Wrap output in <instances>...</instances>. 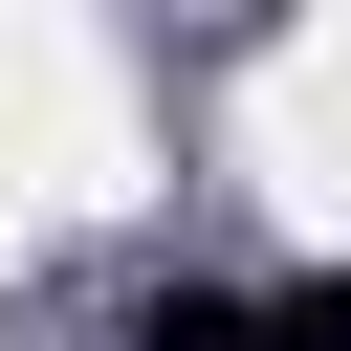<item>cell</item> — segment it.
<instances>
[{"mask_svg": "<svg viewBox=\"0 0 351 351\" xmlns=\"http://www.w3.org/2000/svg\"><path fill=\"white\" fill-rule=\"evenodd\" d=\"M110 329H132V351H263V285H197V263H154Z\"/></svg>", "mask_w": 351, "mask_h": 351, "instance_id": "cell-1", "label": "cell"}, {"mask_svg": "<svg viewBox=\"0 0 351 351\" xmlns=\"http://www.w3.org/2000/svg\"><path fill=\"white\" fill-rule=\"evenodd\" d=\"M263 351H351V263H307V285H263Z\"/></svg>", "mask_w": 351, "mask_h": 351, "instance_id": "cell-2", "label": "cell"}]
</instances>
